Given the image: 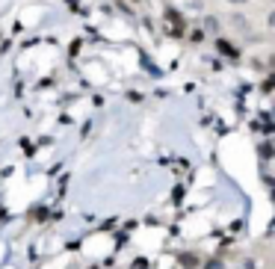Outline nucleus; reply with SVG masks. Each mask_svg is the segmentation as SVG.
<instances>
[{
	"label": "nucleus",
	"mask_w": 275,
	"mask_h": 269,
	"mask_svg": "<svg viewBox=\"0 0 275 269\" xmlns=\"http://www.w3.org/2000/svg\"><path fill=\"white\" fill-rule=\"evenodd\" d=\"M181 264H184V267H196L198 258H193V255H181Z\"/></svg>",
	"instance_id": "obj_1"
},
{
	"label": "nucleus",
	"mask_w": 275,
	"mask_h": 269,
	"mask_svg": "<svg viewBox=\"0 0 275 269\" xmlns=\"http://www.w3.org/2000/svg\"><path fill=\"white\" fill-rule=\"evenodd\" d=\"M207 269H225V267H222L219 261H210V264H207Z\"/></svg>",
	"instance_id": "obj_2"
},
{
	"label": "nucleus",
	"mask_w": 275,
	"mask_h": 269,
	"mask_svg": "<svg viewBox=\"0 0 275 269\" xmlns=\"http://www.w3.org/2000/svg\"><path fill=\"white\" fill-rule=\"evenodd\" d=\"M234 3H246V0H234Z\"/></svg>",
	"instance_id": "obj_3"
}]
</instances>
